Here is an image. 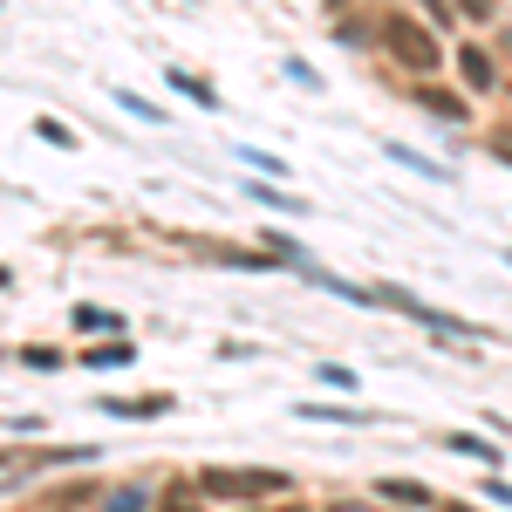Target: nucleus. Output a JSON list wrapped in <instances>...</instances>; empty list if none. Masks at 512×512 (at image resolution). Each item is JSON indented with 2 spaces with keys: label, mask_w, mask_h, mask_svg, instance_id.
Here are the masks:
<instances>
[{
  "label": "nucleus",
  "mask_w": 512,
  "mask_h": 512,
  "mask_svg": "<svg viewBox=\"0 0 512 512\" xmlns=\"http://www.w3.org/2000/svg\"><path fill=\"white\" fill-rule=\"evenodd\" d=\"M198 492H219V499H274V492H287V478L280 472H226V465H212V472H198Z\"/></svg>",
  "instance_id": "obj_1"
},
{
  "label": "nucleus",
  "mask_w": 512,
  "mask_h": 512,
  "mask_svg": "<svg viewBox=\"0 0 512 512\" xmlns=\"http://www.w3.org/2000/svg\"><path fill=\"white\" fill-rule=\"evenodd\" d=\"M383 41H390L396 62H410V69H437V41L417 28V21H403V14H390L383 21Z\"/></svg>",
  "instance_id": "obj_2"
},
{
  "label": "nucleus",
  "mask_w": 512,
  "mask_h": 512,
  "mask_svg": "<svg viewBox=\"0 0 512 512\" xmlns=\"http://www.w3.org/2000/svg\"><path fill=\"white\" fill-rule=\"evenodd\" d=\"M110 417H158V410H171V396H123V403H103Z\"/></svg>",
  "instance_id": "obj_3"
},
{
  "label": "nucleus",
  "mask_w": 512,
  "mask_h": 512,
  "mask_svg": "<svg viewBox=\"0 0 512 512\" xmlns=\"http://www.w3.org/2000/svg\"><path fill=\"white\" fill-rule=\"evenodd\" d=\"M383 499H403V506H437L431 485H410V478H383Z\"/></svg>",
  "instance_id": "obj_4"
},
{
  "label": "nucleus",
  "mask_w": 512,
  "mask_h": 512,
  "mask_svg": "<svg viewBox=\"0 0 512 512\" xmlns=\"http://www.w3.org/2000/svg\"><path fill=\"white\" fill-rule=\"evenodd\" d=\"M458 69H465V82H472V89H492V62H485L478 48H465V55H458Z\"/></svg>",
  "instance_id": "obj_5"
},
{
  "label": "nucleus",
  "mask_w": 512,
  "mask_h": 512,
  "mask_svg": "<svg viewBox=\"0 0 512 512\" xmlns=\"http://www.w3.org/2000/svg\"><path fill=\"white\" fill-rule=\"evenodd\" d=\"M444 444H451V451H465V458H499L485 437H465V431H444Z\"/></svg>",
  "instance_id": "obj_6"
},
{
  "label": "nucleus",
  "mask_w": 512,
  "mask_h": 512,
  "mask_svg": "<svg viewBox=\"0 0 512 512\" xmlns=\"http://www.w3.org/2000/svg\"><path fill=\"white\" fill-rule=\"evenodd\" d=\"M171 82H178V89H185V96H192V103H205V110H212V103H219V96H212V89H205V82H198V76H185V69H171Z\"/></svg>",
  "instance_id": "obj_7"
},
{
  "label": "nucleus",
  "mask_w": 512,
  "mask_h": 512,
  "mask_svg": "<svg viewBox=\"0 0 512 512\" xmlns=\"http://www.w3.org/2000/svg\"><path fill=\"white\" fill-rule=\"evenodd\" d=\"M89 362H96V369H110V362H117V369H123V362H130V349H123V342H110V349H89Z\"/></svg>",
  "instance_id": "obj_8"
},
{
  "label": "nucleus",
  "mask_w": 512,
  "mask_h": 512,
  "mask_svg": "<svg viewBox=\"0 0 512 512\" xmlns=\"http://www.w3.org/2000/svg\"><path fill=\"white\" fill-rule=\"evenodd\" d=\"M164 512H198V492H185V485H178V492H164Z\"/></svg>",
  "instance_id": "obj_9"
},
{
  "label": "nucleus",
  "mask_w": 512,
  "mask_h": 512,
  "mask_svg": "<svg viewBox=\"0 0 512 512\" xmlns=\"http://www.w3.org/2000/svg\"><path fill=\"white\" fill-rule=\"evenodd\" d=\"M103 512H144V492H117V499H110Z\"/></svg>",
  "instance_id": "obj_10"
},
{
  "label": "nucleus",
  "mask_w": 512,
  "mask_h": 512,
  "mask_svg": "<svg viewBox=\"0 0 512 512\" xmlns=\"http://www.w3.org/2000/svg\"><path fill=\"white\" fill-rule=\"evenodd\" d=\"M485 7H492V0H465V14H472V21H485Z\"/></svg>",
  "instance_id": "obj_11"
},
{
  "label": "nucleus",
  "mask_w": 512,
  "mask_h": 512,
  "mask_svg": "<svg viewBox=\"0 0 512 512\" xmlns=\"http://www.w3.org/2000/svg\"><path fill=\"white\" fill-rule=\"evenodd\" d=\"M280 512H294V506H280Z\"/></svg>",
  "instance_id": "obj_12"
}]
</instances>
